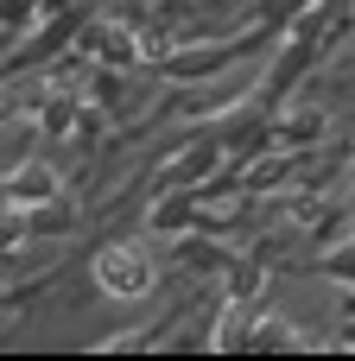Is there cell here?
<instances>
[{"mask_svg": "<svg viewBox=\"0 0 355 361\" xmlns=\"http://www.w3.org/2000/svg\"><path fill=\"white\" fill-rule=\"evenodd\" d=\"M152 254L146 247H133V241H121V247H108V254H95V286L108 292V298H146L152 292Z\"/></svg>", "mask_w": 355, "mask_h": 361, "instance_id": "6da1fadb", "label": "cell"}, {"mask_svg": "<svg viewBox=\"0 0 355 361\" xmlns=\"http://www.w3.org/2000/svg\"><path fill=\"white\" fill-rule=\"evenodd\" d=\"M324 273H330V279H355V241L343 247V254H330V260H324Z\"/></svg>", "mask_w": 355, "mask_h": 361, "instance_id": "3957f363", "label": "cell"}, {"mask_svg": "<svg viewBox=\"0 0 355 361\" xmlns=\"http://www.w3.org/2000/svg\"><path fill=\"white\" fill-rule=\"evenodd\" d=\"M44 197H57V178L44 165H19L6 178V203H44Z\"/></svg>", "mask_w": 355, "mask_h": 361, "instance_id": "7a4b0ae2", "label": "cell"}, {"mask_svg": "<svg viewBox=\"0 0 355 361\" xmlns=\"http://www.w3.org/2000/svg\"><path fill=\"white\" fill-rule=\"evenodd\" d=\"M0 19H6V25H25V19H32V0H0Z\"/></svg>", "mask_w": 355, "mask_h": 361, "instance_id": "277c9868", "label": "cell"}]
</instances>
